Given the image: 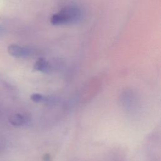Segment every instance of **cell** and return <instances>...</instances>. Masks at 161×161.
I'll return each instance as SVG.
<instances>
[{
	"instance_id": "cell-1",
	"label": "cell",
	"mask_w": 161,
	"mask_h": 161,
	"mask_svg": "<svg viewBox=\"0 0 161 161\" xmlns=\"http://www.w3.org/2000/svg\"><path fill=\"white\" fill-rule=\"evenodd\" d=\"M83 13L77 6L69 5L53 14L50 21L54 25H62L77 23L82 18Z\"/></svg>"
},
{
	"instance_id": "cell-2",
	"label": "cell",
	"mask_w": 161,
	"mask_h": 161,
	"mask_svg": "<svg viewBox=\"0 0 161 161\" xmlns=\"http://www.w3.org/2000/svg\"><path fill=\"white\" fill-rule=\"evenodd\" d=\"M8 53L13 57L25 58L33 54L34 50L30 48L21 47L16 44H11L8 48Z\"/></svg>"
},
{
	"instance_id": "cell-3",
	"label": "cell",
	"mask_w": 161,
	"mask_h": 161,
	"mask_svg": "<svg viewBox=\"0 0 161 161\" xmlns=\"http://www.w3.org/2000/svg\"><path fill=\"white\" fill-rule=\"evenodd\" d=\"M51 66L49 62L43 58H40L34 64V69L42 72H48L50 70Z\"/></svg>"
},
{
	"instance_id": "cell-4",
	"label": "cell",
	"mask_w": 161,
	"mask_h": 161,
	"mask_svg": "<svg viewBox=\"0 0 161 161\" xmlns=\"http://www.w3.org/2000/svg\"><path fill=\"white\" fill-rule=\"evenodd\" d=\"M9 121L14 126H21L27 121V118L23 114L16 113L9 116Z\"/></svg>"
},
{
	"instance_id": "cell-5",
	"label": "cell",
	"mask_w": 161,
	"mask_h": 161,
	"mask_svg": "<svg viewBox=\"0 0 161 161\" xmlns=\"http://www.w3.org/2000/svg\"><path fill=\"white\" fill-rule=\"evenodd\" d=\"M30 99L35 103H40V102H42L44 101H47V100H50V98H47L46 97H45L44 96H43L42 94H38V93H35L31 95L30 96Z\"/></svg>"
},
{
	"instance_id": "cell-6",
	"label": "cell",
	"mask_w": 161,
	"mask_h": 161,
	"mask_svg": "<svg viewBox=\"0 0 161 161\" xmlns=\"http://www.w3.org/2000/svg\"><path fill=\"white\" fill-rule=\"evenodd\" d=\"M6 33V28L1 25H0V37H3Z\"/></svg>"
},
{
	"instance_id": "cell-7",
	"label": "cell",
	"mask_w": 161,
	"mask_h": 161,
	"mask_svg": "<svg viewBox=\"0 0 161 161\" xmlns=\"http://www.w3.org/2000/svg\"><path fill=\"white\" fill-rule=\"evenodd\" d=\"M44 160L45 161H50V157L49 155H45L44 156Z\"/></svg>"
}]
</instances>
